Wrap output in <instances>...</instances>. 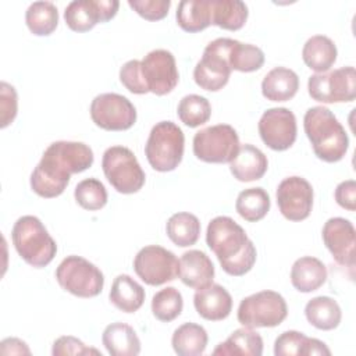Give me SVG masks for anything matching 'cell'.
Here are the masks:
<instances>
[{
	"label": "cell",
	"mask_w": 356,
	"mask_h": 356,
	"mask_svg": "<svg viewBox=\"0 0 356 356\" xmlns=\"http://www.w3.org/2000/svg\"><path fill=\"white\" fill-rule=\"evenodd\" d=\"M93 160V150L83 142H53L31 174V189L44 199L57 197L65 191L71 175L92 167Z\"/></svg>",
	"instance_id": "1"
},
{
	"label": "cell",
	"mask_w": 356,
	"mask_h": 356,
	"mask_svg": "<svg viewBox=\"0 0 356 356\" xmlns=\"http://www.w3.org/2000/svg\"><path fill=\"white\" fill-rule=\"evenodd\" d=\"M206 242L228 275L242 277L256 263L257 252L253 242L245 229L228 216L214 217L209 222Z\"/></svg>",
	"instance_id": "2"
},
{
	"label": "cell",
	"mask_w": 356,
	"mask_h": 356,
	"mask_svg": "<svg viewBox=\"0 0 356 356\" xmlns=\"http://www.w3.org/2000/svg\"><path fill=\"white\" fill-rule=\"evenodd\" d=\"M303 128L314 154L325 163L342 160L349 147L345 128L334 113L324 106L310 107L303 117Z\"/></svg>",
	"instance_id": "3"
},
{
	"label": "cell",
	"mask_w": 356,
	"mask_h": 356,
	"mask_svg": "<svg viewBox=\"0 0 356 356\" xmlns=\"http://www.w3.org/2000/svg\"><path fill=\"white\" fill-rule=\"evenodd\" d=\"M11 239L21 259L36 268L50 264L57 253L56 241L35 216L19 217L14 222Z\"/></svg>",
	"instance_id": "4"
},
{
	"label": "cell",
	"mask_w": 356,
	"mask_h": 356,
	"mask_svg": "<svg viewBox=\"0 0 356 356\" xmlns=\"http://www.w3.org/2000/svg\"><path fill=\"white\" fill-rule=\"evenodd\" d=\"M185 136L172 121L157 122L145 145V154L150 167L159 172L175 170L184 156Z\"/></svg>",
	"instance_id": "5"
},
{
	"label": "cell",
	"mask_w": 356,
	"mask_h": 356,
	"mask_svg": "<svg viewBox=\"0 0 356 356\" xmlns=\"http://www.w3.org/2000/svg\"><path fill=\"white\" fill-rule=\"evenodd\" d=\"M102 168L110 185L120 193L131 195L142 189L146 181L134 152L125 146H111L104 150Z\"/></svg>",
	"instance_id": "6"
},
{
	"label": "cell",
	"mask_w": 356,
	"mask_h": 356,
	"mask_svg": "<svg viewBox=\"0 0 356 356\" xmlns=\"http://www.w3.org/2000/svg\"><path fill=\"white\" fill-rule=\"evenodd\" d=\"M58 285L78 298H95L104 286V275L99 267L81 256H67L56 268Z\"/></svg>",
	"instance_id": "7"
},
{
	"label": "cell",
	"mask_w": 356,
	"mask_h": 356,
	"mask_svg": "<svg viewBox=\"0 0 356 356\" xmlns=\"http://www.w3.org/2000/svg\"><path fill=\"white\" fill-rule=\"evenodd\" d=\"M288 316L284 296L275 291H260L243 298L238 307V321L248 328L280 325Z\"/></svg>",
	"instance_id": "8"
},
{
	"label": "cell",
	"mask_w": 356,
	"mask_h": 356,
	"mask_svg": "<svg viewBox=\"0 0 356 356\" xmlns=\"http://www.w3.org/2000/svg\"><path fill=\"white\" fill-rule=\"evenodd\" d=\"M232 42L234 39L229 38H217L204 47L203 56L193 70V79L197 86L217 92L228 83L232 71L228 63Z\"/></svg>",
	"instance_id": "9"
},
{
	"label": "cell",
	"mask_w": 356,
	"mask_h": 356,
	"mask_svg": "<svg viewBox=\"0 0 356 356\" xmlns=\"http://www.w3.org/2000/svg\"><path fill=\"white\" fill-rule=\"evenodd\" d=\"M239 146V136L228 124L203 128L193 136V154L204 163H231Z\"/></svg>",
	"instance_id": "10"
},
{
	"label": "cell",
	"mask_w": 356,
	"mask_h": 356,
	"mask_svg": "<svg viewBox=\"0 0 356 356\" xmlns=\"http://www.w3.org/2000/svg\"><path fill=\"white\" fill-rule=\"evenodd\" d=\"M307 90L310 97L320 103L353 102L356 97V71L349 65L313 74L309 76Z\"/></svg>",
	"instance_id": "11"
},
{
	"label": "cell",
	"mask_w": 356,
	"mask_h": 356,
	"mask_svg": "<svg viewBox=\"0 0 356 356\" xmlns=\"http://www.w3.org/2000/svg\"><path fill=\"white\" fill-rule=\"evenodd\" d=\"M179 260L177 256L159 245L142 248L134 259L136 275L147 285L157 286L167 284L178 277Z\"/></svg>",
	"instance_id": "12"
},
{
	"label": "cell",
	"mask_w": 356,
	"mask_h": 356,
	"mask_svg": "<svg viewBox=\"0 0 356 356\" xmlns=\"http://www.w3.org/2000/svg\"><path fill=\"white\" fill-rule=\"evenodd\" d=\"M90 118L102 129L127 131L136 121V108L118 93L97 95L90 103Z\"/></svg>",
	"instance_id": "13"
},
{
	"label": "cell",
	"mask_w": 356,
	"mask_h": 356,
	"mask_svg": "<svg viewBox=\"0 0 356 356\" xmlns=\"http://www.w3.org/2000/svg\"><path fill=\"white\" fill-rule=\"evenodd\" d=\"M142 75L149 92L164 96L175 89L179 81V74L175 57L165 49L149 51L140 60Z\"/></svg>",
	"instance_id": "14"
},
{
	"label": "cell",
	"mask_w": 356,
	"mask_h": 356,
	"mask_svg": "<svg viewBox=\"0 0 356 356\" xmlns=\"http://www.w3.org/2000/svg\"><path fill=\"white\" fill-rule=\"evenodd\" d=\"M257 128L264 145L277 152L289 149L298 135L296 117L286 107L266 110L259 120Z\"/></svg>",
	"instance_id": "15"
},
{
	"label": "cell",
	"mask_w": 356,
	"mask_h": 356,
	"mask_svg": "<svg viewBox=\"0 0 356 356\" xmlns=\"http://www.w3.org/2000/svg\"><path fill=\"white\" fill-rule=\"evenodd\" d=\"M277 204L289 221L306 220L313 209V186L298 175L282 179L277 188Z\"/></svg>",
	"instance_id": "16"
},
{
	"label": "cell",
	"mask_w": 356,
	"mask_h": 356,
	"mask_svg": "<svg viewBox=\"0 0 356 356\" xmlns=\"http://www.w3.org/2000/svg\"><path fill=\"white\" fill-rule=\"evenodd\" d=\"M117 0H74L64 11V19L74 32H88L99 22L113 19L118 11Z\"/></svg>",
	"instance_id": "17"
},
{
	"label": "cell",
	"mask_w": 356,
	"mask_h": 356,
	"mask_svg": "<svg viewBox=\"0 0 356 356\" xmlns=\"http://www.w3.org/2000/svg\"><path fill=\"white\" fill-rule=\"evenodd\" d=\"M321 236L325 248L338 264L353 267L356 231L349 220L343 217L328 218L323 225Z\"/></svg>",
	"instance_id": "18"
},
{
	"label": "cell",
	"mask_w": 356,
	"mask_h": 356,
	"mask_svg": "<svg viewBox=\"0 0 356 356\" xmlns=\"http://www.w3.org/2000/svg\"><path fill=\"white\" fill-rule=\"evenodd\" d=\"M193 306L202 318L221 321L227 318L232 310V298L224 286L211 282L204 288L196 289Z\"/></svg>",
	"instance_id": "19"
},
{
	"label": "cell",
	"mask_w": 356,
	"mask_h": 356,
	"mask_svg": "<svg viewBox=\"0 0 356 356\" xmlns=\"http://www.w3.org/2000/svg\"><path fill=\"white\" fill-rule=\"evenodd\" d=\"M178 277L184 285L200 289L213 282L214 264L202 250H188L179 259Z\"/></svg>",
	"instance_id": "20"
},
{
	"label": "cell",
	"mask_w": 356,
	"mask_h": 356,
	"mask_svg": "<svg viewBox=\"0 0 356 356\" xmlns=\"http://www.w3.org/2000/svg\"><path fill=\"white\" fill-rule=\"evenodd\" d=\"M267 168L268 160L266 154L250 143L239 146L236 156L229 163L231 174L241 182H250L263 178Z\"/></svg>",
	"instance_id": "21"
},
{
	"label": "cell",
	"mask_w": 356,
	"mask_h": 356,
	"mask_svg": "<svg viewBox=\"0 0 356 356\" xmlns=\"http://www.w3.org/2000/svg\"><path fill=\"white\" fill-rule=\"evenodd\" d=\"M275 356H313V355H331L327 345L317 339L309 338L303 332L289 330L277 337L274 342Z\"/></svg>",
	"instance_id": "22"
},
{
	"label": "cell",
	"mask_w": 356,
	"mask_h": 356,
	"mask_svg": "<svg viewBox=\"0 0 356 356\" xmlns=\"http://www.w3.org/2000/svg\"><path fill=\"white\" fill-rule=\"evenodd\" d=\"M325 264L313 256H303L295 260L291 268V282L299 292L317 291L327 281Z\"/></svg>",
	"instance_id": "23"
},
{
	"label": "cell",
	"mask_w": 356,
	"mask_h": 356,
	"mask_svg": "<svg viewBox=\"0 0 356 356\" xmlns=\"http://www.w3.org/2000/svg\"><path fill=\"white\" fill-rule=\"evenodd\" d=\"M102 342L111 356H136L140 353V339L135 330L121 321L111 323L104 328Z\"/></svg>",
	"instance_id": "24"
},
{
	"label": "cell",
	"mask_w": 356,
	"mask_h": 356,
	"mask_svg": "<svg viewBox=\"0 0 356 356\" xmlns=\"http://www.w3.org/2000/svg\"><path fill=\"white\" fill-rule=\"evenodd\" d=\"M299 89L298 74L286 67H275L261 81V93L270 102L291 100Z\"/></svg>",
	"instance_id": "25"
},
{
	"label": "cell",
	"mask_w": 356,
	"mask_h": 356,
	"mask_svg": "<svg viewBox=\"0 0 356 356\" xmlns=\"http://www.w3.org/2000/svg\"><path fill=\"white\" fill-rule=\"evenodd\" d=\"M108 298L118 310L124 313H135L145 302V289L128 274H120L111 284Z\"/></svg>",
	"instance_id": "26"
},
{
	"label": "cell",
	"mask_w": 356,
	"mask_h": 356,
	"mask_svg": "<svg viewBox=\"0 0 356 356\" xmlns=\"http://www.w3.org/2000/svg\"><path fill=\"white\" fill-rule=\"evenodd\" d=\"M338 50L335 43L324 35H314L306 40L302 49V58L305 64L316 71L325 72L337 61Z\"/></svg>",
	"instance_id": "27"
},
{
	"label": "cell",
	"mask_w": 356,
	"mask_h": 356,
	"mask_svg": "<svg viewBox=\"0 0 356 356\" xmlns=\"http://www.w3.org/2000/svg\"><path fill=\"white\" fill-rule=\"evenodd\" d=\"M175 18L185 32H200L211 25V0H182L178 3Z\"/></svg>",
	"instance_id": "28"
},
{
	"label": "cell",
	"mask_w": 356,
	"mask_h": 356,
	"mask_svg": "<svg viewBox=\"0 0 356 356\" xmlns=\"http://www.w3.org/2000/svg\"><path fill=\"white\" fill-rule=\"evenodd\" d=\"M307 321L317 330L330 331L339 325L342 312L338 302L330 296H316L305 306Z\"/></svg>",
	"instance_id": "29"
},
{
	"label": "cell",
	"mask_w": 356,
	"mask_h": 356,
	"mask_svg": "<svg viewBox=\"0 0 356 356\" xmlns=\"http://www.w3.org/2000/svg\"><path fill=\"white\" fill-rule=\"evenodd\" d=\"M263 353V338L253 328H238L224 342L218 343L213 355L260 356Z\"/></svg>",
	"instance_id": "30"
},
{
	"label": "cell",
	"mask_w": 356,
	"mask_h": 356,
	"mask_svg": "<svg viewBox=\"0 0 356 356\" xmlns=\"http://www.w3.org/2000/svg\"><path fill=\"white\" fill-rule=\"evenodd\" d=\"M207 331L196 323H184L171 338V345L178 356H199L206 350Z\"/></svg>",
	"instance_id": "31"
},
{
	"label": "cell",
	"mask_w": 356,
	"mask_h": 356,
	"mask_svg": "<svg viewBox=\"0 0 356 356\" xmlns=\"http://www.w3.org/2000/svg\"><path fill=\"white\" fill-rule=\"evenodd\" d=\"M167 236L172 243L179 248L192 246L197 242L200 235L199 218L188 211H179L172 214L165 224Z\"/></svg>",
	"instance_id": "32"
},
{
	"label": "cell",
	"mask_w": 356,
	"mask_h": 356,
	"mask_svg": "<svg viewBox=\"0 0 356 356\" xmlns=\"http://www.w3.org/2000/svg\"><path fill=\"white\" fill-rule=\"evenodd\" d=\"M248 14V6L241 0H211V25L238 31L245 25Z\"/></svg>",
	"instance_id": "33"
},
{
	"label": "cell",
	"mask_w": 356,
	"mask_h": 356,
	"mask_svg": "<svg viewBox=\"0 0 356 356\" xmlns=\"http://www.w3.org/2000/svg\"><path fill=\"white\" fill-rule=\"evenodd\" d=\"M270 206H271L270 196L260 186L249 188L239 192L235 202L236 213L249 222H256L263 220L267 216Z\"/></svg>",
	"instance_id": "34"
},
{
	"label": "cell",
	"mask_w": 356,
	"mask_h": 356,
	"mask_svg": "<svg viewBox=\"0 0 356 356\" xmlns=\"http://www.w3.org/2000/svg\"><path fill=\"white\" fill-rule=\"evenodd\" d=\"M28 29L36 36H49L58 25V10L51 1H33L25 13Z\"/></svg>",
	"instance_id": "35"
},
{
	"label": "cell",
	"mask_w": 356,
	"mask_h": 356,
	"mask_svg": "<svg viewBox=\"0 0 356 356\" xmlns=\"http://www.w3.org/2000/svg\"><path fill=\"white\" fill-rule=\"evenodd\" d=\"M228 63L231 70L239 72H253L263 67L264 53L254 44L242 43L234 39L228 56Z\"/></svg>",
	"instance_id": "36"
},
{
	"label": "cell",
	"mask_w": 356,
	"mask_h": 356,
	"mask_svg": "<svg viewBox=\"0 0 356 356\" xmlns=\"http://www.w3.org/2000/svg\"><path fill=\"white\" fill-rule=\"evenodd\" d=\"M177 114L186 127L196 128L210 120L211 106L210 102L200 95H186L179 100Z\"/></svg>",
	"instance_id": "37"
},
{
	"label": "cell",
	"mask_w": 356,
	"mask_h": 356,
	"mask_svg": "<svg viewBox=\"0 0 356 356\" xmlns=\"http://www.w3.org/2000/svg\"><path fill=\"white\" fill-rule=\"evenodd\" d=\"M182 309H184L182 295L174 286L163 288L153 295L152 313L157 320L163 323H170L175 320L181 314Z\"/></svg>",
	"instance_id": "38"
},
{
	"label": "cell",
	"mask_w": 356,
	"mask_h": 356,
	"mask_svg": "<svg viewBox=\"0 0 356 356\" xmlns=\"http://www.w3.org/2000/svg\"><path fill=\"white\" fill-rule=\"evenodd\" d=\"M74 197L76 203L89 211L100 210L107 203V191L96 178H85L75 186Z\"/></svg>",
	"instance_id": "39"
},
{
	"label": "cell",
	"mask_w": 356,
	"mask_h": 356,
	"mask_svg": "<svg viewBox=\"0 0 356 356\" xmlns=\"http://www.w3.org/2000/svg\"><path fill=\"white\" fill-rule=\"evenodd\" d=\"M120 81L121 83L135 95H145L149 92L140 68L139 60L127 61L120 70Z\"/></svg>",
	"instance_id": "40"
},
{
	"label": "cell",
	"mask_w": 356,
	"mask_h": 356,
	"mask_svg": "<svg viewBox=\"0 0 356 356\" xmlns=\"http://www.w3.org/2000/svg\"><path fill=\"white\" fill-rule=\"evenodd\" d=\"M128 6L147 21H159L167 17L170 0H128Z\"/></svg>",
	"instance_id": "41"
},
{
	"label": "cell",
	"mask_w": 356,
	"mask_h": 356,
	"mask_svg": "<svg viewBox=\"0 0 356 356\" xmlns=\"http://www.w3.org/2000/svg\"><path fill=\"white\" fill-rule=\"evenodd\" d=\"M18 110V96L15 92V88L7 82L0 83V111H1V122L0 127L6 128L8 127Z\"/></svg>",
	"instance_id": "42"
},
{
	"label": "cell",
	"mask_w": 356,
	"mask_h": 356,
	"mask_svg": "<svg viewBox=\"0 0 356 356\" xmlns=\"http://www.w3.org/2000/svg\"><path fill=\"white\" fill-rule=\"evenodd\" d=\"M102 355L95 348H88L81 339L71 337V335H63L57 338L53 343L51 355L53 356H63V355Z\"/></svg>",
	"instance_id": "43"
},
{
	"label": "cell",
	"mask_w": 356,
	"mask_h": 356,
	"mask_svg": "<svg viewBox=\"0 0 356 356\" xmlns=\"http://www.w3.org/2000/svg\"><path fill=\"white\" fill-rule=\"evenodd\" d=\"M337 203L349 211L356 210V182L353 179L342 181L337 185L334 192Z\"/></svg>",
	"instance_id": "44"
},
{
	"label": "cell",
	"mask_w": 356,
	"mask_h": 356,
	"mask_svg": "<svg viewBox=\"0 0 356 356\" xmlns=\"http://www.w3.org/2000/svg\"><path fill=\"white\" fill-rule=\"evenodd\" d=\"M1 355H31L28 345L19 338H6L0 343Z\"/></svg>",
	"instance_id": "45"
}]
</instances>
